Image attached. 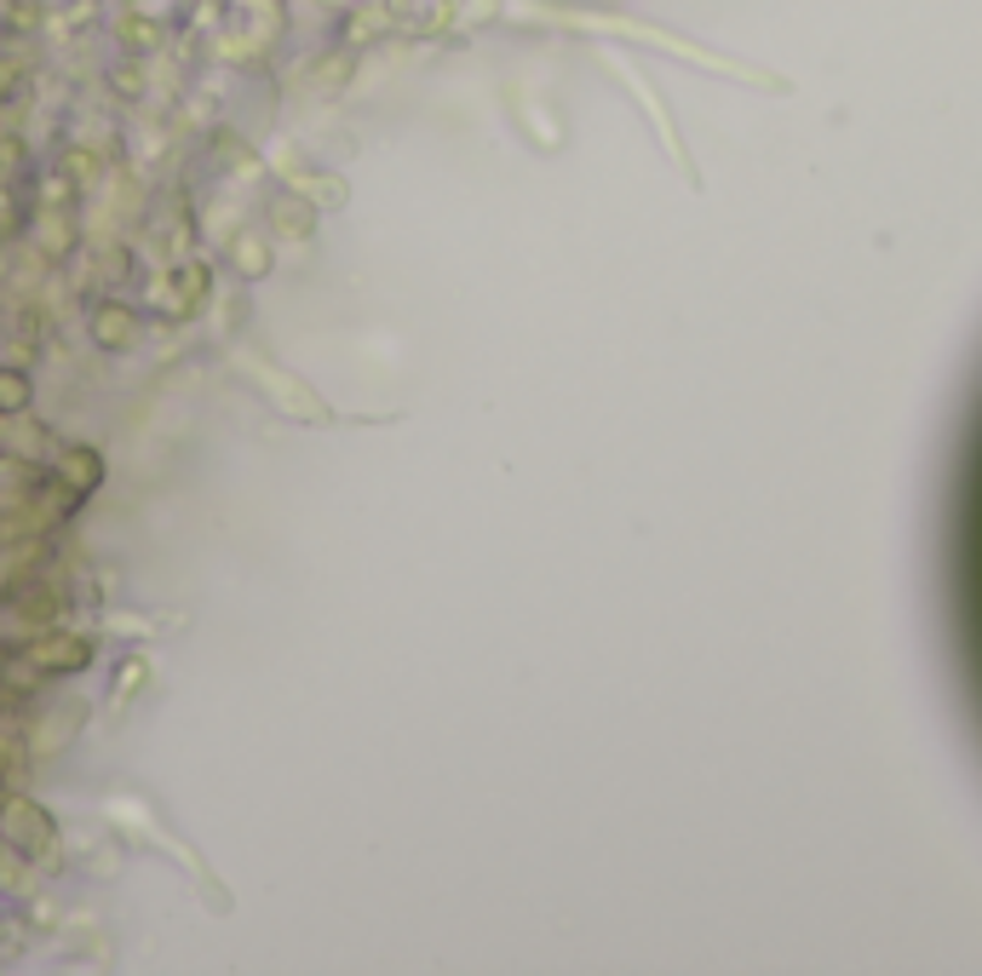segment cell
<instances>
[{"mask_svg":"<svg viewBox=\"0 0 982 976\" xmlns=\"http://www.w3.org/2000/svg\"><path fill=\"white\" fill-rule=\"evenodd\" d=\"M942 603H948V637H954L960 684H965V701L982 724V385L965 409L954 465H948Z\"/></svg>","mask_w":982,"mask_h":976,"instance_id":"obj_1","label":"cell"},{"mask_svg":"<svg viewBox=\"0 0 982 976\" xmlns=\"http://www.w3.org/2000/svg\"><path fill=\"white\" fill-rule=\"evenodd\" d=\"M29 661L47 666V672H76V666L92 661V644H81V637H52V644H41Z\"/></svg>","mask_w":982,"mask_h":976,"instance_id":"obj_2","label":"cell"},{"mask_svg":"<svg viewBox=\"0 0 982 976\" xmlns=\"http://www.w3.org/2000/svg\"><path fill=\"white\" fill-rule=\"evenodd\" d=\"M23 396H29V385H23L18 374H0V409L18 414V409H23Z\"/></svg>","mask_w":982,"mask_h":976,"instance_id":"obj_3","label":"cell"}]
</instances>
